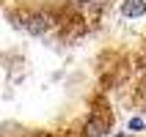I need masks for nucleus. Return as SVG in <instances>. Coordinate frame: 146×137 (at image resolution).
Wrapping results in <instances>:
<instances>
[{
	"mask_svg": "<svg viewBox=\"0 0 146 137\" xmlns=\"http://www.w3.org/2000/svg\"><path fill=\"white\" fill-rule=\"evenodd\" d=\"M19 19V28L28 30L31 36H44V33L55 25V14L52 11H44V8H36V11H22V14L17 16Z\"/></svg>",
	"mask_w": 146,
	"mask_h": 137,
	"instance_id": "1",
	"label": "nucleus"
},
{
	"mask_svg": "<svg viewBox=\"0 0 146 137\" xmlns=\"http://www.w3.org/2000/svg\"><path fill=\"white\" fill-rule=\"evenodd\" d=\"M83 132H86V137H105L110 132V123H108V118L91 115L88 121H86V126H83Z\"/></svg>",
	"mask_w": 146,
	"mask_h": 137,
	"instance_id": "2",
	"label": "nucleus"
},
{
	"mask_svg": "<svg viewBox=\"0 0 146 137\" xmlns=\"http://www.w3.org/2000/svg\"><path fill=\"white\" fill-rule=\"evenodd\" d=\"M121 14L127 19H141L146 14V3L143 0H121Z\"/></svg>",
	"mask_w": 146,
	"mask_h": 137,
	"instance_id": "3",
	"label": "nucleus"
},
{
	"mask_svg": "<svg viewBox=\"0 0 146 137\" xmlns=\"http://www.w3.org/2000/svg\"><path fill=\"white\" fill-rule=\"evenodd\" d=\"M146 123L141 121V118H130V132H143Z\"/></svg>",
	"mask_w": 146,
	"mask_h": 137,
	"instance_id": "4",
	"label": "nucleus"
},
{
	"mask_svg": "<svg viewBox=\"0 0 146 137\" xmlns=\"http://www.w3.org/2000/svg\"><path fill=\"white\" fill-rule=\"evenodd\" d=\"M141 99L146 102V80H143V85H141Z\"/></svg>",
	"mask_w": 146,
	"mask_h": 137,
	"instance_id": "5",
	"label": "nucleus"
},
{
	"mask_svg": "<svg viewBox=\"0 0 146 137\" xmlns=\"http://www.w3.org/2000/svg\"><path fill=\"white\" fill-rule=\"evenodd\" d=\"M116 137H124V134H116Z\"/></svg>",
	"mask_w": 146,
	"mask_h": 137,
	"instance_id": "6",
	"label": "nucleus"
}]
</instances>
